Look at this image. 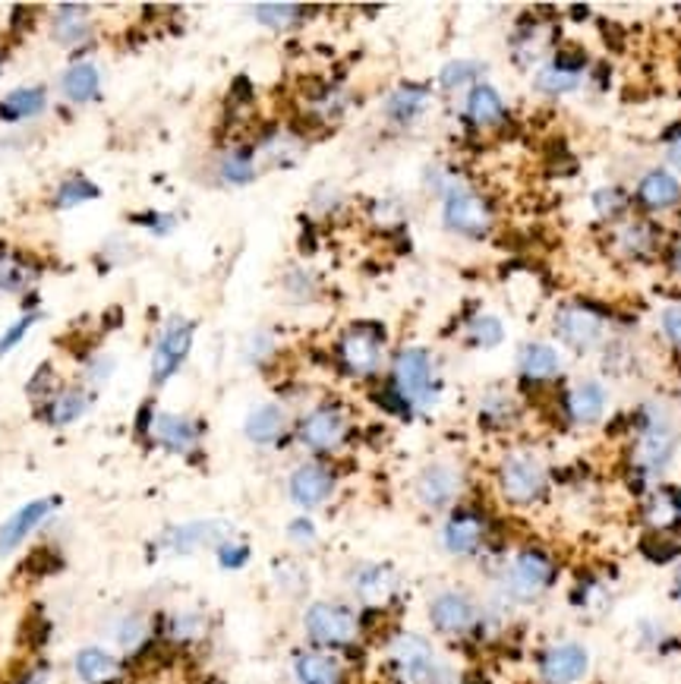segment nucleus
<instances>
[{
    "label": "nucleus",
    "instance_id": "f257e3e1",
    "mask_svg": "<svg viewBox=\"0 0 681 684\" xmlns=\"http://www.w3.org/2000/svg\"><path fill=\"white\" fill-rule=\"evenodd\" d=\"M388 665L401 684H464L436 644L416 631H398L388 640Z\"/></svg>",
    "mask_w": 681,
    "mask_h": 684
},
{
    "label": "nucleus",
    "instance_id": "f03ea898",
    "mask_svg": "<svg viewBox=\"0 0 681 684\" xmlns=\"http://www.w3.org/2000/svg\"><path fill=\"white\" fill-rule=\"evenodd\" d=\"M559 581V562L543 546H521L502 567V596L511 602H539Z\"/></svg>",
    "mask_w": 681,
    "mask_h": 684
},
{
    "label": "nucleus",
    "instance_id": "7ed1b4c3",
    "mask_svg": "<svg viewBox=\"0 0 681 684\" xmlns=\"http://www.w3.org/2000/svg\"><path fill=\"white\" fill-rule=\"evenodd\" d=\"M303 634L309 640V647L328 650V654H341L356 647L360 634H363V619L354 606L338 602V599H316L306 606L303 612Z\"/></svg>",
    "mask_w": 681,
    "mask_h": 684
},
{
    "label": "nucleus",
    "instance_id": "20e7f679",
    "mask_svg": "<svg viewBox=\"0 0 681 684\" xmlns=\"http://www.w3.org/2000/svg\"><path fill=\"white\" fill-rule=\"evenodd\" d=\"M679 448V432L672 419L656 404H647L637 417V442H634V471L641 479H650L669 471Z\"/></svg>",
    "mask_w": 681,
    "mask_h": 684
},
{
    "label": "nucleus",
    "instance_id": "39448f33",
    "mask_svg": "<svg viewBox=\"0 0 681 684\" xmlns=\"http://www.w3.org/2000/svg\"><path fill=\"white\" fill-rule=\"evenodd\" d=\"M496 486L504 505L534 508L549 496V471L534 451H511L496 471Z\"/></svg>",
    "mask_w": 681,
    "mask_h": 684
},
{
    "label": "nucleus",
    "instance_id": "423d86ee",
    "mask_svg": "<svg viewBox=\"0 0 681 684\" xmlns=\"http://www.w3.org/2000/svg\"><path fill=\"white\" fill-rule=\"evenodd\" d=\"M492 539V517L479 505L461 502L445 514L439 542L451 559H476Z\"/></svg>",
    "mask_w": 681,
    "mask_h": 684
},
{
    "label": "nucleus",
    "instance_id": "0eeeda50",
    "mask_svg": "<svg viewBox=\"0 0 681 684\" xmlns=\"http://www.w3.org/2000/svg\"><path fill=\"white\" fill-rule=\"evenodd\" d=\"M426 619L436 634H442L448 640H464V637H476L483 622V606L476 602L474 594L461 587H445L429 599Z\"/></svg>",
    "mask_w": 681,
    "mask_h": 684
},
{
    "label": "nucleus",
    "instance_id": "6e6552de",
    "mask_svg": "<svg viewBox=\"0 0 681 684\" xmlns=\"http://www.w3.org/2000/svg\"><path fill=\"white\" fill-rule=\"evenodd\" d=\"M593 656L581 640H552L536 654V682L539 684H584L591 675Z\"/></svg>",
    "mask_w": 681,
    "mask_h": 684
},
{
    "label": "nucleus",
    "instance_id": "1a4fd4ad",
    "mask_svg": "<svg viewBox=\"0 0 681 684\" xmlns=\"http://www.w3.org/2000/svg\"><path fill=\"white\" fill-rule=\"evenodd\" d=\"M461 496H464V474L451 461H433L416 474L414 499L423 511L448 514L451 508L461 505Z\"/></svg>",
    "mask_w": 681,
    "mask_h": 684
},
{
    "label": "nucleus",
    "instance_id": "9d476101",
    "mask_svg": "<svg viewBox=\"0 0 681 684\" xmlns=\"http://www.w3.org/2000/svg\"><path fill=\"white\" fill-rule=\"evenodd\" d=\"M394 391L411 407H429L436 401V369L423 347H408L394 357Z\"/></svg>",
    "mask_w": 681,
    "mask_h": 684
},
{
    "label": "nucleus",
    "instance_id": "9b49d317",
    "mask_svg": "<svg viewBox=\"0 0 681 684\" xmlns=\"http://www.w3.org/2000/svg\"><path fill=\"white\" fill-rule=\"evenodd\" d=\"M348 587L354 599L363 602V609L382 612L401 594V574L388 562H356L348 571Z\"/></svg>",
    "mask_w": 681,
    "mask_h": 684
},
{
    "label": "nucleus",
    "instance_id": "f8f14e48",
    "mask_svg": "<svg viewBox=\"0 0 681 684\" xmlns=\"http://www.w3.org/2000/svg\"><path fill=\"white\" fill-rule=\"evenodd\" d=\"M335 489H338V474H335L331 464L319 461V457H309V461L296 464L288 476V499L300 511H316V508L328 505Z\"/></svg>",
    "mask_w": 681,
    "mask_h": 684
},
{
    "label": "nucleus",
    "instance_id": "ddd939ff",
    "mask_svg": "<svg viewBox=\"0 0 681 684\" xmlns=\"http://www.w3.org/2000/svg\"><path fill=\"white\" fill-rule=\"evenodd\" d=\"M382 344H386V331L376 326H354L341 341H338V357L341 366L356 376V379H369L379 372L382 366Z\"/></svg>",
    "mask_w": 681,
    "mask_h": 684
},
{
    "label": "nucleus",
    "instance_id": "4468645a",
    "mask_svg": "<svg viewBox=\"0 0 681 684\" xmlns=\"http://www.w3.org/2000/svg\"><path fill=\"white\" fill-rule=\"evenodd\" d=\"M234 536V527L228 521H186L178 527H168L161 536V549L171 552V555H193V552H203V549H218L221 542H228Z\"/></svg>",
    "mask_w": 681,
    "mask_h": 684
},
{
    "label": "nucleus",
    "instance_id": "2eb2a0df",
    "mask_svg": "<svg viewBox=\"0 0 681 684\" xmlns=\"http://www.w3.org/2000/svg\"><path fill=\"white\" fill-rule=\"evenodd\" d=\"M348 429H351V423L344 417V411L335 404H326L300 419L296 436L313 454H331L348 442Z\"/></svg>",
    "mask_w": 681,
    "mask_h": 684
},
{
    "label": "nucleus",
    "instance_id": "dca6fc26",
    "mask_svg": "<svg viewBox=\"0 0 681 684\" xmlns=\"http://www.w3.org/2000/svg\"><path fill=\"white\" fill-rule=\"evenodd\" d=\"M442 221L448 231H458L464 237H483L492 224L489 206L471 190H451L445 193Z\"/></svg>",
    "mask_w": 681,
    "mask_h": 684
},
{
    "label": "nucleus",
    "instance_id": "f3484780",
    "mask_svg": "<svg viewBox=\"0 0 681 684\" xmlns=\"http://www.w3.org/2000/svg\"><path fill=\"white\" fill-rule=\"evenodd\" d=\"M193 331H196V326L186 322V319H174L171 326L165 328V334L158 338L155 354H151V382L155 386H165L183 366V359L190 357Z\"/></svg>",
    "mask_w": 681,
    "mask_h": 684
},
{
    "label": "nucleus",
    "instance_id": "a211bd4d",
    "mask_svg": "<svg viewBox=\"0 0 681 684\" xmlns=\"http://www.w3.org/2000/svg\"><path fill=\"white\" fill-rule=\"evenodd\" d=\"M60 499L58 496H48V499H35L26 502L20 511H13L3 524H0V555H10L16 552L26 539H29L54 511H58Z\"/></svg>",
    "mask_w": 681,
    "mask_h": 684
},
{
    "label": "nucleus",
    "instance_id": "6ab92c4d",
    "mask_svg": "<svg viewBox=\"0 0 681 684\" xmlns=\"http://www.w3.org/2000/svg\"><path fill=\"white\" fill-rule=\"evenodd\" d=\"M556 338L564 347L584 354L603 338V319L587 306H564L556 313Z\"/></svg>",
    "mask_w": 681,
    "mask_h": 684
},
{
    "label": "nucleus",
    "instance_id": "aec40b11",
    "mask_svg": "<svg viewBox=\"0 0 681 684\" xmlns=\"http://www.w3.org/2000/svg\"><path fill=\"white\" fill-rule=\"evenodd\" d=\"M291 672L296 684H348V669L341 656L316 650V647L294 654Z\"/></svg>",
    "mask_w": 681,
    "mask_h": 684
},
{
    "label": "nucleus",
    "instance_id": "412c9836",
    "mask_svg": "<svg viewBox=\"0 0 681 684\" xmlns=\"http://www.w3.org/2000/svg\"><path fill=\"white\" fill-rule=\"evenodd\" d=\"M73 672L83 684H120L126 669L118 656L105 647H83L73 656Z\"/></svg>",
    "mask_w": 681,
    "mask_h": 684
},
{
    "label": "nucleus",
    "instance_id": "4be33fe9",
    "mask_svg": "<svg viewBox=\"0 0 681 684\" xmlns=\"http://www.w3.org/2000/svg\"><path fill=\"white\" fill-rule=\"evenodd\" d=\"M148 432L155 436V442L174 454H190L199 445V423L183 414H158L151 419Z\"/></svg>",
    "mask_w": 681,
    "mask_h": 684
},
{
    "label": "nucleus",
    "instance_id": "5701e85b",
    "mask_svg": "<svg viewBox=\"0 0 681 684\" xmlns=\"http://www.w3.org/2000/svg\"><path fill=\"white\" fill-rule=\"evenodd\" d=\"M92 10L86 3H60L51 20V38L63 48H76L92 38Z\"/></svg>",
    "mask_w": 681,
    "mask_h": 684
},
{
    "label": "nucleus",
    "instance_id": "b1692460",
    "mask_svg": "<svg viewBox=\"0 0 681 684\" xmlns=\"http://www.w3.org/2000/svg\"><path fill=\"white\" fill-rule=\"evenodd\" d=\"M208 631H211V625H208V615L203 609H178L161 625L165 640L174 644V647H196V644L206 640Z\"/></svg>",
    "mask_w": 681,
    "mask_h": 684
},
{
    "label": "nucleus",
    "instance_id": "393cba45",
    "mask_svg": "<svg viewBox=\"0 0 681 684\" xmlns=\"http://www.w3.org/2000/svg\"><path fill=\"white\" fill-rule=\"evenodd\" d=\"M288 429V414L278 407V404H259L246 414V423H243V432L253 445L266 448L278 445L281 436Z\"/></svg>",
    "mask_w": 681,
    "mask_h": 684
},
{
    "label": "nucleus",
    "instance_id": "a878e982",
    "mask_svg": "<svg viewBox=\"0 0 681 684\" xmlns=\"http://www.w3.org/2000/svg\"><path fill=\"white\" fill-rule=\"evenodd\" d=\"M564 411H568V419L574 426H596L603 419V414H606V388L599 386V382H593V379L574 386L571 394H568Z\"/></svg>",
    "mask_w": 681,
    "mask_h": 684
},
{
    "label": "nucleus",
    "instance_id": "bb28decb",
    "mask_svg": "<svg viewBox=\"0 0 681 684\" xmlns=\"http://www.w3.org/2000/svg\"><path fill=\"white\" fill-rule=\"evenodd\" d=\"M637 203L653 211L676 209L681 203V183L669 171H650L637 183Z\"/></svg>",
    "mask_w": 681,
    "mask_h": 684
},
{
    "label": "nucleus",
    "instance_id": "cd10ccee",
    "mask_svg": "<svg viewBox=\"0 0 681 684\" xmlns=\"http://www.w3.org/2000/svg\"><path fill=\"white\" fill-rule=\"evenodd\" d=\"M98 89H101V70H98L95 63H89V60L66 66V73L60 76V91H63V98L73 101V105L92 101V98L98 95Z\"/></svg>",
    "mask_w": 681,
    "mask_h": 684
},
{
    "label": "nucleus",
    "instance_id": "c85d7f7f",
    "mask_svg": "<svg viewBox=\"0 0 681 684\" xmlns=\"http://www.w3.org/2000/svg\"><path fill=\"white\" fill-rule=\"evenodd\" d=\"M48 108V91L41 86H26V89H13L10 95L0 98V120L3 123H20L26 118H38Z\"/></svg>",
    "mask_w": 681,
    "mask_h": 684
},
{
    "label": "nucleus",
    "instance_id": "c756f323",
    "mask_svg": "<svg viewBox=\"0 0 681 684\" xmlns=\"http://www.w3.org/2000/svg\"><path fill=\"white\" fill-rule=\"evenodd\" d=\"M464 108H467L471 123H476V126H499L508 118L502 95L492 89V86H486V83L471 86V95H467V105Z\"/></svg>",
    "mask_w": 681,
    "mask_h": 684
},
{
    "label": "nucleus",
    "instance_id": "7c9ffc66",
    "mask_svg": "<svg viewBox=\"0 0 681 684\" xmlns=\"http://www.w3.org/2000/svg\"><path fill=\"white\" fill-rule=\"evenodd\" d=\"M111 640L118 644L123 654H139L146 650L151 640V622L143 612H123L111 622Z\"/></svg>",
    "mask_w": 681,
    "mask_h": 684
},
{
    "label": "nucleus",
    "instance_id": "2f4dec72",
    "mask_svg": "<svg viewBox=\"0 0 681 684\" xmlns=\"http://www.w3.org/2000/svg\"><path fill=\"white\" fill-rule=\"evenodd\" d=\"M518 369L524 379H534V382H549L562 372V359L559 354L549 347V344H527L518 357Z\"/></svg>",
    "mask_w": 681,
    "mask_h": 684
},
{
    "label": "nucleus",
    "instance_id": "473e14b6",
    "mask_svg": "<svg viewBox=\"0 0 681 684\" xmlns=\"http://www.w3.org/2000/svg\"><path fill=\"white\" fill-rule=\"evenodd\" d=\"M571 606L584 615H603L612 609V590L603 577H577L574 584V594H571Z\"/></svg>",
    "mask_w": 681,
    "mask_h": 684
},
{
    "label": "nucleus",
    "instance_id": "72a5a7b5",
    "mask_svg": "<svg viewBox=\"0 0 681 684\" xmlns=\"http://www.w3.org/2000/svg\"><path fill=\"white\" fill-rule=\"evenodd\" d=\"M89 394L83 391V388H60L58 394L48 401V407H45V417L51 426H70V423H76V419L83 417L86 411H89Z\"/></svg>",
    "mask_w": 681,
    "mask_h": 684
},
{
    "label": "nucleus",
    "instance_id": "f704fd0d",
    "mask_svg": "<svg viewBox=\"0 0 681 684\" xmlns=\"http://www.w3.org/2000/svg\"><path fill=\"white\" fill-rule=\"evenodd\" d=\"M426 105H429V91L423 86H401L388 95L386 114L394 123H414L426 111Z\"/></svg>",
    "mask_w": 681,
    "mask_h": 684
},
{
    "label": "nucleus",
    "instance_id": "c9c22d12",
    "mask_svg": "<svg viewBox=\"0 0 681 684\" xmlns=\"http://www.w3.org/2000/svg\"><path fill=\"white\" fill-rule=\"evenodd\" d=\"M35 268L26 266L23 259H16V256H10L7 249H3V243H0V291H10V294H16V291H23L29 281H35Z\"/></svg>",
    "mask_w": 681,
    "mask_h": 684
},
{
    "label": "nucleus",
    "instance_id": "e433bc0d",
    "mask_svg": "<svg viewBox=\"0 0 681 684\" xmlns=\"http://www.w3.org/2000/svg\"><path fill=\"white\" fill-rule=\"evenodd\" d=\"M253 16H256L259 26H268V29H291L294 23H300L303 7H296V3H259V7H253Z\"/></svg>",
    "mask_w": 681,
    "mask_h": 684
},
{
    "label": "nucleus",
    "instance_id": "4c0bfd02",
    "mask_svg": "<svg viewBox=\"0 0 681 684\" xmlns=\"http://www.w3.org/2000/svg\"><path fill=\"white\" fill-rule=\"evenodd\" d=\"M101 196V190L86 178H70L60 183V190L54 193V206L58 209H76V206H83V203H89V199H98Z\"/></svg>",
    "mask_w": 681,
    "mask_h": 684
},
{
    "label": "nucleus",
    "instance_id": "58836bf2",
    "mask_svg": "<svg viewBox=\"0 0 681 684\" xmlns=\"http://www.w3.org/2000/svg\"><path fill=\"white\" fill-rule=\"evenodd\" d=\"M641 552L653 565H669L681 555V542L672 534H647L641 539Z\"/></svg>",
    "mask_w": 681,
    "mask_h": 684
},
{
    "label": "nucleus",
    "instance_id": "ea45409f",
    "mask_svg": "<svg viewBox=\"0 0 681 684\" xmlns=\"http://www.w3.org/2000/svg\"><path fill=\"white\" fill-rule=\"evenodd\" d=\"M221 178L234 186H243L256 178V161H253V151L246 149H231L221 161Z\"/></svg>",
    "mask_w": 681,
    "mask_h": 684
},
{
    "label": "nucleus",
    "instance_id": "a19ab883",
    "mask_svg": "<svg viewBox=\"0 0 681 684\" xmlns=\"http://www.w3.org/2000/svg\"><path fill=\"white\" fill-rule=\"evenodd\" d=\"M250 559H253L250 542H243L238 536H231L228 542H221V546L215 549V562H218L221 571H243V567L250 565Z\"/></svg>",
    "mask_w": 681,
    "mask_h": 684
},
{
    "label": "nucleus",
    "instance_id": "79ce46f5",
    "mask_svg": "<svg viewBox=\"0 0 681 684\" xmlns=\"http://www.w3.org/2000/svg\"><path fill=\"white\" fill-rule=\"evenodd\" d=\"M467 338H471L474 347L489 351V347H499V344H502L504 328L496 316H476L474 322H471V328H467Z\"/></svg>",
    "mask_w": 681,
    "mask_h": 684
},
{
    "label": "nucleus",
    "instance_id": "37998d69",
    "mask_svg": "<svg viewBox=\"0 0 681 684\" xmlns=\"http://www.w3.org/2000/svg\"><path fill=\"white\" fill-rule=\"evenodd\" d=\"M271 577H275V584H278V590H284V594H303L306 590V571L300 562L294 559H281V562H275L271 567Z\"/></svg>",
    "mask_w": 681,
    "mask_h": 684
},
{
    "label": "nucleus",
    "instance_id": "c03bdc74",
    "mask_svg": "<svg viewBox=\"0 0 681 684\" xmlns=\"http://www.w3.org/2000/svg\"><path fill=\"white\" fill-rule=\"evenodd\" d=\"M577 83H581V76H568L562 70H556L552 63L549 66H539L534 76V86L543 95H564V91L577 89Z\"/></svg>",
    "mask_w": 681,
    "mask_h": 684
},
{
    "label": "nucleus",
    "instance_id": "a18cd8bd",
    "mask_svg": "<svg viewBox=\"0 0 681 684\" xmlns=\"http://www.w3.org/2000/svg\"><path fill=\"white\" fill-rule=\"evenodd\" d=\"M476 76H479V63H474V60H451V63L442 66L439 83H442V89L454 91L471 86Z\"/></svg>",
    "mask_w": 681,
    "mask_h": 684
},
{
    "label": "nucleus",
    "instance_id": "49530a36",
    "mask_svg": "<svg viewBox=\"0 0 681 684\" xmlns=\"http://www.w3.org/2000/svg\"><path fill=\"white\" fill-rule=\"evenodd\" d=\"M514 414H518V407H514L511 394H486V401L479 407V419L486 426H508Z\"/></svg>",
    "mask_w": 681,
    "mask_h": 684
},
{
    "label": "nucleus",
    "instance_id": "de8ad7c7",
    "mask_svg": "<svg viewBox=\"0 0 681 684\" xmlns=\"http://www.w3.org/2000/svg\"><path fill=\"white\" fill-rule=\"evenodd\" d=\"M593 206H596V211L603 215V218H619L624 211V206H628V196H624L622 190H616V186H603V190H596L593 193Z\"/></svg>",
    "mask_w": 681,
    "mask_h": 684
},
{
    "label": "nucleus",
    "instance_id": "09e8293b",
    "mask_svg": "<svg viewBox=\"0 0 681 684\" xmlns=\"http://www.w3.org/2000/svg\"><path fill=\"white\" fill-rule=\"evenodd\" d=\"M288 539H291V546H296V549H309L319 539V527L313 524V517L300 514V517H294L288 524Z\"/></svg>",
    "mask_w": 681,
    "mask_h": 684
},
{
    "label": "nucleus",
    "instance_id": "8fccbe9b",
    "mask_svg": "<svg viewBox=\"0 0 681 684\" xmlns=\"http://www.w3.org/2000/svg\"><path fill=\"white\" fill-rule=\"evenodd\" d=\"M628 253H634V256H641V253H647L653 246V231L647 224H628L622 231V237H619Z\"/></svg>",
    "mask_w": 681,
    "mask_h": 684
},
{
    "label": "nucleus",
    "instance_id": "3c124183",
    "mask_svg": "<svg viewBox=\"0 0 681 684\" xmlns=\"http://www.w3.org/2000/svg\"><path fill=\"white\" fill-rule=\"evenodd\" d=\"M552 66L568 73V76H581L584 66H587V54H584L581 48H564V51H559V54L552 58Z\"/></svg>",
    "mask_w": 681,
    "mask_h": 684
},
{
    "label": "nucleus",
    "instance_id": "603ef678",
    "mask_svg": "<svg viewBox=\"0 0 681 684\" xmlns=\"http://www.w3.org/2000/svg\"><path fill=\"white\" fill-rule=\"evenodd\" d=\"M32 326H35V316H23L20 322H13V326L3 331V338H0V357H7V354L26 338V331H29Z\"/></svg>",
    "mask_w": 681,
    "mask_h": 684
},
{
    "label": "nucleus",
    "instance_id": "864d4df0",
    "mask_svg": "<svg viewBox=\"0 0 681 684\" xmlns=\"http://www.w3.org/2000/svg\"><path fill=\"white\" fill-rule=\"evenodd\" d=\"M136 224H143L155 234H168L174 231V215H158V211H146V215H136Z\"/></svg>",
    "mask_w": 681,
    "mask_h": 684
},
{
    "label": "nucleus",
    "instance_id": "5fc2aeb1",
    "mask_svg": "<svg viewBox=\"0 0 681 684\" xmlns=\"http://www.w3.org/2000/svg\"><path fill=\"white\" fill-rule=\"evenodd\" d=\"M662 334L676 344V347H681V306H669L666 313H662Z\"/></svg>",
    "mask_w": 681,
    "mask_h": 684
},
{
    "label": "nucleus",
    "instance_id": "6e6d98bb",
    "mask_svg": "<svg viewBox=\"0 0 681 684\" xmlns=\"http://www.w3.org/2000/svg\"><path fill=\"white\" fill-rule=\"evenodd\" d=\"M111 369H114V359L111 357H98L89 363V379L92 382H105L108 376H111Z\"/></svg>",
    "mask_w": 681,
    "mask_h": 684
},
{
    "label": "nucleus",
    "instance_id": "4d7b16f0",
    "mask_svg": "<svg viewBox=\"0 0 681 684\" xmlns=\"http://www.w3.org/2000/svg\"><path fill=\"white\" fill-rule=\"evenodd\" d=\"M48 679H51V669L48 665H35L16 684H48Z\"/></svg>",
    "mask_w": 681,
    "mask_h": 684
},
{
    "label": "nucleus",
    "instance_id": "13d9d810",
    "mask_svg": "<svg viewBox=\"0 0 681 684\" xmlns=\"http://www.w3.org/2000/svg\"><path fill=\"white\" fill-rule=\"evenodd\" d=\"M666 158H669V164H672V168H679L681 171V139H672V143H669Z\"/></svg>",
    "mask_w": 681,
    "mask_h": 684
},
{
    "label": "nucleus",
    "instance_id": "bf43d9fd",
    "mask_svg": "<svg viewBox=\"0 0 681 684\" xmlns=\"http://www.w3.org/2000/svg\"><path fill=\"white\" fill-rule=\"evenodd\" d=\"M672 596H676V602H681V567L676 571V577H672Z\"/></svg>",
    "mask_w": 681,
    "mask_h": 684
},
{
    "label": "nucleus",
    "instance_id": "052dcab7",
    "mask_svg": "<svg viewBox=\"0 0 681 684\" xmlns=\"http://www.w3.org/2000/svg\"><path fill=\"white\" fill-rule=\"evenodd\" d=\"M0 63H3V54H0Z\"/></svg>",
    "mask_w": 681,
    "mask_h": 684
}]
</instances>
